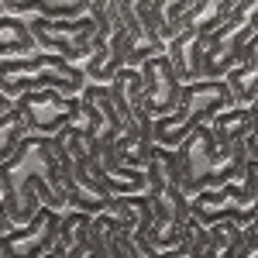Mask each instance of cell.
Here are the masks:
<instances>
[{
    "mask_svg": "<svg viewBox=\"0 0 258 258\" xmlns=\"http://www.w3.org/2000/svg\"><path fill=\"white\" fill-rule=\"evenodd\" d=\"M0 197L14 224H28L41 203L66 210V193L59 182V159L52 152V135L24 131L18 148L0 162Z\"/></svg>",
    "mask_w": 258,
    "mask_h": 258,
    "instance_id": "cell-1",
    "label": "cell"
},
{
    "mask_svg": "<svg viewBox=\"0 0 258 258\" xmlns=\"http://www.w3.org/2000/svg\"><path fill=\"white\" fill-rule=\"evenodd\" d=\"M234 107V93L227 80H189L182 83L179 93V107L165 117H155V141L165 148H176L197 124L210 120L217 110Z\"/></svg>",
    "mask_w": 258,
    "mask_h": 258,
    "instance_id": "cell-2",
    "label": "cell"
},
{
    "mask_svg": "<svg viewBox=\"0 0 258 258\" xmlns=\"http://www.w3.org/2000/svg\"><path fill=\"white\" fill-rule=\"evenodd\" d=\"M24 114V127L35 135H55L62 127L83 120V97L80 93H66L55 86H41V90H24L14 100Z\"/></svg>",
    "mask_w": 258,
    "mask_h": 258,
    "instance_id": "cell-3",
    "label": "cell"
},
{
    "mask_svg": "<svg viewBox=\"0 0 258 258\" xmlns=\"http://www.w3.org/2000/svg\"><path fill=\"white\" fill-rule=\"evenodd\" d=\"M255 31H258V0H238L234 11L203 38V59L238 62Z\"/></svg>",
    "mask_w": 258,
    "mask_h": 258,
    "instance_id": "cell-4",
    "label": "cell"
},
{
    "mask_svg": "<svg viewBox=\"0 0 258 258\" xmlns=\"http://www.w3.org/2000/svg\"><path fill=\"white\" fill-rule=\"evenodd\" d=\"M59 217H62V210L41 203L28 224H14L11 231L0 234V251L7 258L48 255V251H52V241H55V231H59Z\"/></svg>",
    "mask_w": 258,
    "mask_h": 258,
    "instance_id": "cell-5",
    "label": "cell"
},
{
    "mask_svg": "<svg viewBox=\"0 0 258 258\" xmlns=\"http://www.w3.org/2000/svg\"><path fill=\"white\" fill-rule=\"evenodd\" d=\"M141 73V103L152 117H165L179 107V93H182V83H179L176 69L165 52L159 55H148L145 62H138Z\"/></svg>",
    "mask_w": 258,
    "mask_h": 258,
    "instance_id": "cell-6",
    "label": "cell"
},
{
    "mask_svg": "<svg viewBox=\"0 0 258 258\" xmlns=\"http://www.w3.org/2000/svg\"><path fill=\"white\" fill-rule=\"evenodd\" d=\"M234 4L238 0H193V7L179 21V31L169 41H203L220 21L234 11Z\"/></svg>",
    "mask_w": 258,
    "mask_h": 258,
    "instance_id": "cell-7",
    "label": "cell"
},
{
    "mask_svg": "<svg viewBox=\"0 0 258 258\" xmlns=\"http://www.w3.org/2000/svg\"><path fill=\"white\" fill-rule=\"evenodd\" d=\"M207 124L214 127V138H217V145L224 148V152H227V148H234L238 141H244V138H248V131H251L248 107H241V103L227 107V110H217Z\"/></svg>",
    "mask_w": 258,
    "mask_h": 258,
    "instance_id": "cell-8",
    "label": "cell"
},
{
    "mask_svg": "<svg viewBox=\"0 0 258 258\" xmlns=\"http://www.w3.org/2000/svg\"><path fill=\"white\" fill-rule=\"evenodd\" d=\"M90 0H4V14H45V18H80Z\"/></svg>",
    "mask_w": 258,
    "mask_h": 258,
    "instance_id": "cell-9",
    "label": "cell"
},
{
    "mask_svg": "<svg viewBox=\"0 0 258 258\" xmlns=\"http://www.w3.org/2000/svg\"><path fill=\"white\" fill-rule=\"evenodd\" d=\"M35 48H38V41L31 35L28 21L18 18V14H0V59H7V55H28Z\"/></svg>",
    "mask_w": 258,
    "mask_h": 258,
    "instance_id": "cell-10",
    "label": "cell"
},
{
    "mask_svg": "<svg viewBox=\"0 0 258 258\" xmlns=\"http://www.w3.org/2000/svg\"><path fill=\"white\" fill-rule=\"evenodd\" d=\"M207 255H227V258H238L241 255V241H244V227L238 220H214L207 224Z\"/></svg>",
    "mask_w": 258,
    "mask_h": 258,
    "instance_id": "cell-11",
    "label": "cell"
},
{
    "mask_svg": "<svg viewBox=\"0 0 258 258\" xmlns=\"http://www.w3.org/2000/svg\"><path fill=\"white\" fill-rule=\"evenodd\" d=\"M86 210H76V207H66L59 217V231H55V241H52V251L48 255H73V227L76 220L83 217Z\"/></svg>",
    "mask_w": 258,
    "mask_h": 258,
    "instance_id": "cell-12",
    "label": "cell"
},
{
    "mask_svg": "<svg viewBox=\"0 0 258 258\" xmlns=\"http://www.w3.org/2000/svg\"><path fill=\"white\" fill-rule=\"evenodd\" d=\"M0 14H4V0H0Z\"/></svg>",
    "mask_w": 258,
    "mask_h": 258,
    "instance_id": "cell-13",
    "label": "cell"
}]
</instances>
